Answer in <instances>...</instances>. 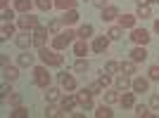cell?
Instances as JSON below:
<instances>
[{
    "mask_svg": "<svg viewBox=\"0 0 159 118\" xmlns=\"http://www.w3.org/2000/svg\"><path fill=\"white\" fill-rule=\"evenodd\" d=\"M12 116H14V118H26V116H29V111L24 109V106H17V109L12 111Z\"/></svg>",
    "mask_w": 159,
    "mask_h": 118,
    "instance_id": "obj_37",
    "label": "cell"
},
{
    "mask_svg": "<svg viewBox=\"0 0 159 118\" xmlns=\"http://www.w3.org/2000/svg\"><path fill=\"white\" fill-rule=\"evenodd\" d=\"M109 83H112V78H109V76H100V85H102V87H107Z\"/></svg>",
    "mask_w": 159,
    "mask_h": 118,
    "instance_id": "obj_43",
    "label": "cell"
},
{
    "mask_svg": "<svg viewBox=\"0 0 159 118\" xmlns=\"http://www.w3.org/2000/svg\"><path fill=\"white\" fill-rule=\"evenodd\" d=\"M135 116H152V111H150L145 104H138L135 106Z\"/></svg>",
    "mask_w": 159,
    "mask_h": 118,
    "instance_id": "obj_36",
    "label": "cell"
},
{
    "mask_svg": "<svg viewBox=\"0 0 159 118\" xmlns=\"http://www.w3.org/2000/svg\"><path fill=\"white\" fill-rule=\"evenodd\" d=\"M135 2H138V5H143V2H147V0H135Z\"/></svg>",
    "mask_w": 159,
    "mask_h": 118,
    "instance_id": "obj_50",
    "label": "cell"
},
{
    "mask_svg": "<svg viewBox=\"0 0 159 118\" xmlns=\"http://www.w3.org/2000/svg\"><path fill=\"white\" fill-rule=\"evenodd\" d=\"M88 90L93 92V95H100V92H102V85H100V80H98V83H90V85H88Z\"/></svg>",
    "mask_w": 159,
    "mask_h": 118,
    "instance_id": "obj_41",
    "label": "cell"
},
{
    "mask_svg": "<svg viewBox=\"0 0 159 118\" xmlns=\"http://www.w3.org/2000/svg\"><path fill=\"white\" fill-rule=\"evenodd\" d=\"M131 85H133V80H128V78H126V73L116 78V90H124V92H126V90H128Z\"/></svg>",
    "mask_w": 159,
    "mask_h": 118,
    "instance_id": "obj_24",
    "label": "cell"
},
{
    "mask_svg": "<svg viewBox=\"0 0 159 118\" xmlns=\"http://www.w3.org/2000/svg\"><path fill=\"white\" fill-rule=\"evenodd\" d=\"M95 116H98V118H112V116H114V111L109 109V106H107V102H105L102 106H98V111H95Z\"/></svg>",
    "mask_w": 159,
    "mask_h": 118,
    "instance_id": "obj_21",
    "label": "cell"
},
{
    "mask_svg": "<svg viewBox=\"0 0 159 118\" xmlns=\"http://www.w3.org/2000/svg\"><path fill=\"white\" fill-rule=\"evenodd\" d=\"M121 73H126V76L128 73H135V61L133 59L131 61H121Z\"/></svg>",
    "mask_w": 159,
    "mask_h": 118,
    "instance_id": "obj_28",
    "label": "cell"
},
{
    "mask_svg": "<svg viewBox=\"0 0 159 118\" xmlns=\"http://www.w3.org/2000/svg\"><path fill=\"white\" fill-rule=\"evenodd\" d=\"M154 31H157V33H159V19H157V21H154Z\"/></svg>",
    "mask_w": 159,
    "mask_h": 118,
    "instance_id": "obj_47",
    "label": "cell"
},
{
    "mask_svg": "<svg viewBox=\"0 0 159 118\" xmlns=\"http://www.w3.org/2000/svg\"><path fill=\"white\" fill-rule=\"evenodd\" d=\"M150 106H152V109H159V95H154V97L150 99Z\"/></svg>",
    "mask_w": 159,
    "mask_h": 118,
    "instance_id": "obj_44",
    "label": "cell"
},
{
    "mask_svg": "<svg viewBox=\"0 0 159 118\" xmlns=\"http://www.w3.org/2000/svg\"><path fill=\"white\" fill-rule=\"evenodd\" d=\"M33 83H36L38 87H48V85H50L48 66H36V69H33Z\"/></svg>",
    "mask_w": 159,
    "mask_h": 118,
    "instance_id": "obj_3",
    "label": "cell"
},
{
    "mask_svg": "<svg viewBox=\"0 0 159 118\" xmlns=\"http://www.w3.org/2000/svg\"><path fill=\"white\" fill-rule=\"evenodd\" d=\"M31 7H33L31 0H14V10H17V12H21V14L31 12Z\"/></svg>",
    "mask_w": 159,
    "mask_h": 118,
    "instance_id": "obj_15",
    "label": "cell"
},
{
    "mask_svg": "<svg viewBox=\"0 0 159 118\" xmlns=\"http://www.w3.org/2000/svg\"><path fill=\"white\" fill-rule=\"evenodd\" d=\"M119 92H116V90H109V92H105V102H107V104H114V102H119Z\"/></svg>",
    "mask_w": 159,
    "mask_h": 118,
    "instance_id": "obj_31",
    "label": "cell"
},
{
    "mask_svg": "<svg viewBox=\"0 0 159 118\" xmlns=\"http://www.w3.org/2000/svg\"><path fill=\"white\" fill-rule=\"evenodd\" d=\"M7 2H10V0H0V5H2V7H7Z\"/></svg>",
    "mask_w": 159,
    "mask_h": 118,
    "instance_id": "obj_48",
    "label": "cell"
},
{
    "mask_svg": "<svg viewBox=\"0 0 159 118\" xmlns=\"http://www.w3.org/2000/svg\"><path fill=\"white\" fill-rule=\"evenodd\" d=\"M17 26H19L21 31H29V28L33 31V28H36V26H40V24H38V17H33L31 12H26V14H21V17H19Z\"/></svg>",
    "mask_w": 159,
    "mask_h": 118,
    "instance_id": "obj_4",
    "label": "cell"
},
{
    "mask_svg": "<svg viewBox=\"0 0 159 118\" xmlns=\"http://www.w3.org/2000/svg\"><path fill=\"white\" fill-rule=\"evenodd\" d=\"M76 36H79L81 40H88L90 36H93V26H90V24H83V26L76 31Z\"/></svg>",
    "mask_w": 159,
    "mask_h": 118,
    "instance_id": "obj_20",
    "label": "cell"
},
{
    "mask_svg": "<svg viewBox=\"0 0 159 118\" xmlns=\"http://www.w3.org/2000/svg\"><path fill=\"white\" fill-rule=\"evenodd\" d=\"M116 17H119V10H116V7L107 5L105 10H102V21H112V19H116Z\"/></svg>",
    "mask_w": 159,
    "mask_h": 118,
    "instance_id": "obj_16",
    "label": "cell"
},
{
    "mask_svg": "<svg viewBox=\"0 0 159 118\" xmlns=\"http://www.w3.org/2000/svg\"><path fill=\"white\" fill-rule=\"evenodd\" d=\"M135 14H124V17H119V26L121 28H135Z\"/></svg>",
    "mask_w": 159,
    "mask_h": 118,
    "instance_id": "obj_14",
    "label": "cell"
},
{
    "mask_svg": "<svg viewBox=\"0 0 159 118\" xmlns=\"http://www.w3.org/2000/svg\"><path fill=\"white\" fill-rule=\"evenodd\" d=\"M55 7H60L62 12H66V10L76 7V0H55Z\"/></svg>",
    "mask_w": 159,
    "mask_h": 118,
    "instance_id": "obj_22",
    "label": "cell"
},
{
    "mask_svg": "<svg viewBox=\"0 0 159 118\" xmlns=\"http://www.w3.org/2000/svg\"><path fill=\"white\" fill-rule=\"evenodd\" d=\"M60 19H62V24H64V26H71V24H76V21H79V12H76V10H66Z\"/></svg>",
    "mask_w": 159,
    "mask_h": 118,
    "instance_id": "obj_11",
    "label": "cell"
},
{
    "mask_svg": "<svg viewBox=\"0 0 159 118\" xmlns=\"http://www.w3.org/2000/svg\"><path fill=\"white\" fill-rule=\"evenodd\" d=\"M121 31H124V28H121V26H112V28H109V31H107V36H109V40H119V38H121Z\"/></svg>",
    "mask_w": 159,
    "mask_h": 118,
    "instance_id": "obj_34",
    "label": "cell"
},
{
    "mask_svg": "<svg viewBox=\"0 0 159 118\" xmlns=\"http://www.w3.org/2000/svg\"><path fill=\"white\" fill-rule=\"evenodd\" d=\"M116 71H121L119 61H107V64H105V73H116Z\"/></svg>",
    "mask_w": 159,
    "mask_h": 118,
    "instance_id": "obj_33",
    "label": "cell"
},
{
    "mask_svg": "<svg viewBox=\"0 0 159 118\" xmlns=\"http://www.w3.org/2000/svg\"><path fill=\"white\" fill-rule=\"evenodd\" d=\"M131 40L135 43V45H147V43H150V33H147L145 28H133Z\"/></svg>",
    "mask_w": 159,
    "mask_h": 118,
    "instance_id": "obj_5",
    "label": "cell"
},
{
    "mask_svg": "<svg viewBox=\"0 0 159 118\" xmlns=\"http://www.w3.org/2000/svg\"><path fill=\"white\" fill-rule=\"evenodd\" d=\"M121 106L124 109H131V106H135V92H126V95H121Z\"/></svg>",
    "mask_w": 159,
    "mask_h": 118,
    "instance_id": "obj_18",
    "label": "cell"
},
{
    "mask_svg": "<svg viewBox=\"0 0 159 118\" xmlns=\"http://www.w3.org/2000/svg\"><path fill=\"white\" fill-rule=\"evenodd\" d=\"M14 12H17V10H7V7H2V21H12Z\"/></svg>",
    "mask_w": 159,
    "mask_h": 118,
    "instance_id": "obj_39",
    "label": "cell"
},
{
    "mask_svg": "<svg viewBox=\"0 0 159 118\" xmlns=\"http://www.w3.org/2000/svg\"><path fill=\"white\" fill-rule=\"evenodd\" d=\"M135 17H138V19H150V17H152V7L147 5V2L138 5V12H135Z\"/></svg>",
    "mask_w": 159,
    "mask_h": 118,
    "instance_id": "obj_17",
    "label": "cell"
},
{
    "mask_svg": "<svg viewBox=\"0 0 159 118\" xmlns=\"http://www.w3.org/2000/svg\"><path fill=\"white\" fill-rule=\"evenodd\" d=\"M88 69H90V66H88V61H83V59H79V61L74 64V71L76 73H86Z\"/></svg>",
    "mask_w": 159,
    "mask_h": 118,
    "instance_id": "obj_35",
    "label": "cell"
},
{
    "mask_svg": "<svg viewBox=\"0 0 159 118\" xmlns=\"http://www.w3.org/2000/svg\"><path fill=\"white\" fill-rule=\"evenodd\" d=\"M38 57H40V61H43L45 66H62V61H64V57L60 54V50H55V47L52 50L43 47V50L38 52Z\"/></svg>",
    "mask_w": 159,
    "mask_h": 118,
    "instance_id": "obj_1",
    "label": "cell"
},
{
    "mask_svg": "<svg viewBox=\"0 0 159 118\" xmlns=\"http://www.w3.org/2000/svg\"><path fill=\"white\" fill-rule=\"evenodd\" d=\"M74 54H76V57H86V54H88V45H86V40H79V43L74 45Z\"/></svg>",
    "mask_w": 159,
    "mask_h": 118,
    "instance_id": "obj_23",
    "label": "cell"
},
{
    "mask_svg": "<svg viewBox=\"0 0 159 118\" xmlns=\"http://www.w3.org/2000/svg\"><path fill=\"white\" fill-rule=\"evenodd\" d=\"M33 47H38V50L45 47V36L43 33H33Z\"/></svg>",
    "mask_w": 159,
    "mask_h": 118,
    "instance_id": "obj_29",
    "label": "cell"
},
{
    "mask_svg": "<svg viewBox=\"0 0 159 118\" xmlns=\"http://www.w3.org/2000/svg\"><path fill=\"white\" fill-rule=\"evenodd\" d=\"M147 2H152V5H159V0H147Z\"/></svg>",
    "mask_w": 159,
    "mask_h": 118,
    "instance_id": "obj_49",
    "label": "cell"
},
{
    "mask_svg": "<svg viewBox=\"0 0 159 118\" xmlns=\"http://www.w3.org/2000/svg\"><path fill=\"white\" fill-rule=\"evenodd\" d=\"M2 76H5V80H10V83H12V80L19 78V71H17L14 66H5V69H2Z\"/></svg>",
    "mask_w": 159,
    "mask_h": 118,
    "instance_id": "obj_19",
    "label": "cell"
},
{
    "mask_svg": "<svg viewBox=\"0 0 159 118\" xmlns=\"http://www.w3.org/2000/svg\"><path fill=\"white\" fill-rule=\"evenodd\" d=\"M131 59L138 64V61H145L147 59V50H145V45H138V47H133L131 50Z\"/></svg>",
    "mask_w": 159,
    "mask_h": 118,
    "instance_id": "obj_10",
    "label": "cell"
},
{
    "mask_svg": "<svg viewBox=\"0 0 159 118\" xmlns=\"http://www.w3.org/2000/svg\"><path fill=\"white\" fill-rule=\"evenodd\" d=\"M14 43H17V47H21V50H26L29 45H33V36H29V31H21L17 38H14Z\"/></svg>",
    "mask_w": 159,
    "mask_h": 118,
    "instance_id": "obj_7",
    "label": "cell"
},
{
    "mask_svg": "<svg viewBox=\"0 0 159 118\" xmlns=\"http://www.w3.org/2000/svg\"><path fill=\"white\" fill-rule=\"evenodd\" d=\"M0 64H2V69H5V66H10V59H7V54H0Z\"/></svg>",
    "mask_w": 159,
    "mask_h": 118,
    "instance_id": "obj_46",
    "label": "cell"
},
{
    "mask_svg": "<svg viewBox=\"0 0 159 118\" xmlns=\"http://www.w3.org/2000/svg\"><path fill=\"white\" fill-rule=\"evenodd\" d=\"M45 90H48V92H45V97H48V102H57V99L62 97V95H60L62 90H57V87H50V85H48Z\"/></svg>",
    "mask_w": 159,
    "mask_h": 118,
    "instance_id": "obj_25",
    "label": "cell"
},
{
    "mask_svg": "<svg viewBox=\"0 0 159 118\" xmlns=\"http://www.w3.org/2000/svg\"><path fill=\"white\" fill-rule=\"evenodd\" d=\"M147 87H150V80H147V78H143V76L133 78V85H131L133 92H147Z\"/></svg>",
    "mask_w": 159,
    "mask_h": 118,
    "instance_id": "obj_9",
    "label": "cell"
},
{
    "mask_svg": "<svg viewBox=\"0 0 159 118\" xmlns=\"http://www.w3.org/2000/svg\"><path fill=\"white\" fill-rule=\"evenodd\" d=\"M36 5H38V10H43V12H50L55 5V0H36Z\"/></svg>",
    "mask_w": 159,
    "mask_h": 118,
    "instance_id": "obj_30",
    "label": "cell"
},
{
    "mask_svg": "<svg viewBox=\"0 0 159 118\" xmlns=\"http://www.w3.org/2000/svg\"><path fill=\"white\" fill-rule=\"evenodd\" d=\"M19 66H33V54H29V52L19 54Z\"/></svg>",
    "mask_w": 159,
    "mask_h": 118,
    "instance_id": "obj_32",
    "label": "cell"
},
{
    "mask_svg": "<svg viewBox=\"0 0 159 118\" xmlns=\"http://www.w3.org/2000/svg\"><path fill=\"white\" fill-rule=\"evenodd\" d=\"M60 28H62V19H52V21H50V24H48V31L52 33V36H57V33H62Z\"/></svg>",
    "mask_w": 159,
    "mask_h": 118,
    "instance_id": "obj_27",
    "label": "cell"
},
{
    "mask_svg": "<svg viewBox=\"0 0 159 118\" xmlns=\"http://www.w3.org/2000/svg\"><path fill=\"white\" fill-rule=\"evenodd\" d=\"M107 47H109V36H98V38H95V43H93V52L102 54Z\"/></svg>",
    "mask_w": 159,
    "mask_h": 118,
    "instance_id": "obj_8",
    "label": "cell"
},
{
    "mask_svg": "<svg viewBox=\"0 0 159 118\" xmlns=\"http://www.w3.org/2000/svg\"><path fill=\"white\" fill-rule=\"evenodd\" d=\"M74 36H76V33H74L71 28H66V31L57 33V36L52 38V47H55V50H60V52H62V50H66V47L74 43Z\"/></svg>",
    "mask_w": 159,
    "mask_h": 118,
    "instance_id": "obj_2",
    "label": "cell"
},
{
    "mask_svg": "<svg viewBox=\"0 0 159 118\" xmlns=\"http://www.w3.org/2000/svg\"><path fill=\"white\" fill-rule=\"evenodd\" d=\"M93 5L100 7V10H105V7H107V0H93Z\"/></svg>",
    "mask_w": 159,
    "mask_h": 118,
    "instance_id": "obj_45",
    "label": "cell"
},
{
    "mask_svg": "<svg viewBox=\"0 0 159 118\" xmlns=\"http://www.w3.org/2000/svg\"><path fill=\"white\" fill-rule=\"evenodd\" d=\"M76 104H79V97H74V95H66V97H62V111H64V113H69Z\"/></svg>",
    "mask_w": 159,
    "mask_h": 118,
    "instance_id": "obj_12",
    "label": "cell"
},
{
    "mask_svg": "<svg viewBox=\"0 0 159 118\" xmlns=\"http://www.w3.org/2000/svg\"><path fill=\"white\" fill-rule=\"evenodd\" d=\"M147 73H150V80H159V64L150 66V71H147Z\"/></svg>",
    "mask_w": 159,
    "mask_h": 118,
    "instance_id": "obj_40",
    "label": "cell"
},
{
    "mask_svg": "<svg viewBox=\"0 0 159 118\" xmlns=\"http://www.w3.org/2000/svg\"><path fill=\"white\" fill-rule=\"evenodd\" d=\"M19 102H21V97H19V95H17V92H10V104L19 106Z\"/></svg>",
    "mask_w": 159,
    "mask_h": 118,
    "instance_id": "obj_42",
    "label": "cell"
},
{
    "mask_svg": "<svg viewBox=\"0 0 159 118\" xmlns=\"http://www.w3.org/2000/svg\"><path fill=\"white\" fill-rule=\"evenodd\" d=\"M76 97H79V104L83 106L86 111H90V109H93V92L88 90V87H86V90H83V92H79Z\"/></svg>",
    "mask_w": 159,
    "mask_h": 118,
    "instance_id": "obj_6",
    "label": "cell"
},
{
    "mask_svg": "<svg viewBox=\"0 0 159 118\" xmlns=\"http://www.w3.org/2000/svg\"><path fill=\"white\" fill-rule=\"evenodd\" d=\"M60 83H62V87H64L66 92L76 90V80H74V76H69V73H62V76H60Z\"/></svg>",
    "mask_w": 159,
    "mask_h": 118,
    "instance_id": "obj_13",
    "label": "cell"
},
{
    "mask_svg": "<svg viewBox=\"0 0 159 118\" xmlns=\"http://www.w3.org/2000/svg\"><path fill=\"white\" fill-rule=\"evenodd\" d=\"M45 116H64V111H60L57 106H48V109H45Z\"/></svg>",
    "mask_w": 159,
    "mask_h": 118,
    "instance_id": "obj_38",
    "label": "cell"
},
{
    "mask_svg": "<svg viewBox=\"0 0 159 118\" xmlns=\"http://www.w3.org/2000/svg\"><path fill=\"white\" fill-rule=\"evenodd\" d=\"M12 36H14V26L5 21V24H2V36H0V40H7V38H12Z\"/></svg>",
    "mask_w": 159,
    "mask_h": 118,
    "instance_id": "obj_26",
    "label": "cell"
}]
</instances>
